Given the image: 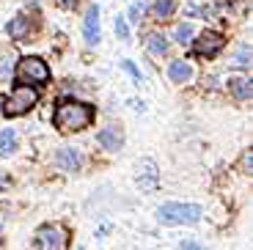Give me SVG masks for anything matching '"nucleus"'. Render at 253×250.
I'll return each mask as SVG.
<instances>
[{"label":"nucleus","mask_w":253,"mask_h":250,"mask_svg":"<svg viewBox=\"0 0 253 250\" xmlns=\"http://www.w3.org/2000/svg\"><path fill=\"white\" fill-rule=\"evenodd\" d=\"M91 121H94L91 105L75 102V99L61 102V105L55 107V113H52V124H55L58 129H63V132H80V129H85Z\"/></svg>","instance_id":"nucleus-1"},{"label":"nucleus","mask_w":253,"mask_h":250,"mask_svg":"<svg viewBox=\"0 0 253 250\" xmlns=\"http://www.w3.org/2000/svg\"><path fill=\"white\" fill-rule=\"evenodd\" d=\"M204 214L201 207L196 204H163L157 209V220L163 225H193Z\"/></svg>","instance_id":"nucleus-2"},{"label":"nucleus","mask_w":253,"mask_h":250,"mask_svg":"<svg viewBox=\"0 0 253 250\" xmlns=\"http://www.w3.org/2000/svg\"><path fill=\"white\" fill-rule=\"evenodd\" d=\"M36 102H39L36 88L19 85V88H14L11 94L6 96V102H3V113H6L8 119H14V116H22V113H28L33 105H36Z\"/></svg>","instance_id":"nucleus-3"},{"label":"nucleus","mask_w":253,"mask_h":250,"mask_svg":"<svg viewBox=\"0 0 253 250\" xmlns=\"http://www.w3.org/2000/svg\"><path fill=\"white\" fill-rule=\"evenodd\" d=\"M17 80L28 83V85H44L50 80V69H47V63L42 58H25L17 66Z\"/></svg>","instance_id":"nucleus-4"},{"label":"nucleus","mask_w":253,"mask_h":250,"mask_svg":"<svg viewBox=\"0 0 253 250\" xmlns=\"http://www.w3.org/2000/svg\"><path fill=\"white\" fill-rule=\"evenodd\" d=\"M36 245L42 250H66V245H69V231H66L63 225H44V228H39V234H36Z\"/></svg>","instance_id":"nucleus-5"},{"label":"nucleus","mask_w":253,"mask_h":250,"mask_svg":"<svg viewBox=\"0 0 253 250\" xmlns=\"http://www.w3.org/2000/svg\"><path fill=\"white\" fill-rule=\"evenodd\" d=\"M223 44H226V39H223L220 33L204 31L201 36L196 39V52H198V55H204V58H215L217 52L223 50Z\"/></svg>","instance_id":"nucleus-6"},{"label":"nucleus","mask_w":253,"mask_h":250,"mask_svg":"<svg viewBox=\"0 0 253 250\" xmlns=\"http://www.w3.org/2000/svg\"><path fill=\"white\" fill-rule=\"evenodd\" d=\"M96 140H99L102 149H108V151H119L121 146H124V132H121V126L108 124V126H102V129H99Z\"/></svg>","instance_id":"nucleus-7"},{"label":"nucleus","mask_w":253,"mask_h":250,"mask_svg":"<svg viewBox=\"0 0 253 250\" xmlns=\"http://www.w3.org/2000/svg\"><path fill=\"white\" fill-rule=\"evenodd\" d=\"M55 165H58L61 170H69V173H75V170H80L83 157H80V151H77V149H72V146H63V149L55 154Z\"/></svg>","instance_id":"nucleus-8"},{"label":"nucleus","mask_w":253,"mask_h":250,"mask_svg":"<svg viewBox=\"0 0 253 250\" xmlns=\"http://www.w3.org/2000/svg\"><path fill=\"white\" fill-rule=\"evenodd\" d=\"M138 187L146 190V193H152L154 187H157V163L154 160H143V163L138 165Z\"/></svg>","instance_id":"nucleus-9"},{"label":"nucleus","mask_w":253,"mask_h":250,"mask_svg":"<svg viewBox=\"0 0 253 250\" xmlns=\"http://www.w3.org/2000/svg\"><path fill=\"white\" fill-rule=\"evenodd\" d=\"M83 36H85V44H96V42H99V6H91L88 11H85Z\"/></svg>","instance_id":"nucleus-10"},{"label":"nucleus","mask_w":253,"mask_h":250,"mask_svg":"<svg viewBox=\"0 0 253 250\" xmlns=\"http://www.w3.org/2000/svg\"><path fill=\"white\" fill-rule=\"evenodd\" d=\"M168 77H171L173 83H190L193 69H190V63H184V61H171V66H168Z\"/></svg>","instance_id":"nucleus-11"},{"label":"nucleus","mask_w":253,"mask_h":250,"mask_svg":"<svg viewBox=\"0 0 253 250\" xmlns=\"http://www.w3.org/2000/svg\"><path fill=\"white\" fill-rule=\"evenodd\" d=\"M228 91H231L234 99H248V96H251V83H248L245 77H231V80H228Z\"/></svg>","instance_id":"nucleus-12"},{"label":"nucleus","mask_w":253,"mask_h":250,"mask_svg":"<svg viewBox=\"0 0 253 250\" xmlns=\"http://www.w3.org/2000/svg\"><path fill=\"white\" fill-rule=\"evenodd\" d=\"M28 31H31V19L28 17H17V19L8 22V36L11 39H22Z\"/></svg>","instance_id":"nucleus-13"},{"label":"nucleus","mask_w":253,"mask_h":250,"mask_svg":"<svg viewBox=\"0 0 253 250\" xmlns=\"http://www.w3.org/2000/svg\"><path fill=\"white\" fill-rule=\"evenodd\" d=\"M146 47H149L152 55H165L168 52V42H165L163 33H152V36L146 39Z\"/></svg>","instance_id":"nucleus-14"},{"label":"nucleus","mask_w":253,"mask_h":250,"mask_svg":"<svg viewBox=\"0 0 253 250\" xmlns=\"http://www.w3.org/2000/svg\"><path fill=\"white\" fill-rule=\"evenodd\" d=\"M14 146H17V132H14V129H3V132H0V154L8 157L14 151Z\"/></svg>","instance_id":"nucleus-15"},{"label":"nucleus","mask_w":253,"mask_h":250,"mask_svg":"<svg viewBox=\"0 0 253 250\" xmlns=\"http://www.w3.org/2000/svg\"><path fill=\"white\" fill-rule=\"evenodd\" d=\"M173 8H176L173 0H157V3H154V17H157V19H168L173 14Z\"/></svg>","instance_id":"nucleus-16"},{"label":"nucleus","mask_w":253,"mask_h":250,"mask_svg":"<svg viewBox=\"0 0 253 250\" xmlns=\"http://www.w3.org/2000/svg\"><path fill=\"white\" fill-rule=\"evenodd\" d=\"M193 25H190V22H182V25H176V31H173V39H176L179 44H190L193 42Z\"/></svg>","instance_id":"nucleus-17"},{"label":"nucleus","mask_w":253,"mask_h":250,"mask_svg":"<svg viewBox=\"0 0 253 250\" xmlns=\"http://www.w3.org/2000/svg\"><path fill=\"white\" fill-rule=\"evenodd\" d=\"M11 75H14V55H3L0 58V80L3 83L11 80Z\"/></svg>","instance_id":"nucleus-18"},{"label":"nucleus","mask_w":253,"mask_h":250,"mask_svg":"<svg viewBox=\"0 0 253 250\" xmlns=\"http://www.w3.org/2000/svg\"><path fill=\"white\" fill-rule=\"evenodd\" d=\"M143 11H146V3L140 0V3H132V6H129V11H126V17L132 19V22H140V17H143Z\"/></svg>","instance_id":"nucleus-19"},{"label":"nucleus","mask_w":253,"mask_h":250,"mask_svg":"<svg viewBox=\"0 0 253 250\" xmlns=\"http://www.w3.org/2000/svg\"><path fill=\"white\" fill-rule=\"evenodd\" d=\"M234 66H248V63H251V50H248V47H240V52H237L234 55Z\"/></svg>","instance_id":"nucleus-20"},{"label":"nucleus","mask_w":253,"mask_h":250,"mask_svg":"<svg viewBox=\"0 0 253 250\" xmlns=\"http://www.w3.org/2000/svg\"><path fill=\"white\" fill-rule=\"evenodd\" d=\"M116 33H119V39H129V25L124 17H116Z\"/></svg>","instance_id":"nucleus-21"},{"label":"nucleus","mask_w":253,"mask_h":250,"mask_svg":"<svg viewBox=\"0 0 253 250\" xmlns=\"http://www.w3.org/2000/svg\"><path fill=\"white\" fill-rule=\"evenodd\" d=\"M121 69H126V72H129V75H132V77H135V80H138V83H140V72H138V69H135V63H132V61H121Z\"/></svg>","instance_id":"nucleus-22"},{"label":"nucleus","mask_w":253,"mask_h":250,"mask_svg":"<svg viewBox=\"0 0 253 250\" xmlns=\"http://www.w3.org/2000/svg\"><path fill=\"white\" fill-rule=\"evenodd\" d=\"M129 105H132V110H140V113L146 110V102H138V99H132V102H129Z\"/></svg>","instance_id":"nucleus-23"},{"label":"nucleus","mask_w":253,"mask_h":250,"mask_svg":"<svg viewBox=\"0 0 253 250\" xmlns=\"http://www.w3.org/2000/svg\"><path fill=\"white\" fill-rule=\"evenodd\" d=\"M75 3H77V0H58V6H63V8H72Z\"/></svg>","instance_id":"nucleus-24"},{"label":"nucleus","mask_w":253,"mask_h":250,"mask_svg":"<svg viewBox=\"0 0 253 250\" xmlns=\"http://www.w3.org/2000/svg\"><path fill=\"white\" fill-rule=\"evenodd\" d=\"M182 250H201V248H198L196 242H184V245H182Z\"/></svg>","instance_id":"nucleus-25"},{"label":"nucleus","mask_w":253,"mask_h":250,"mask_svg":"<svg viewBox=\"0 0 253 250\" xmlns=\"http://www.w3.org/2000/svg\"><path fill=\"white\" fill-rule=\"evenodd\" d=\"M8 187V176H0V190H6Z\"/></svg>","instance_id":"nucleus-26"},{"label":"nucleus","mask_w":253,"mask_h":250,"mask_svg":"<svg viewBox=\"0 0 253 250\" xmlns=\"http://www.w3.org/2000/svg\"><path fill=\"white\" fill-rule=\"evenodd\" d=\"M0 250H3V239H0Z\"/></svg>","instance_id":"nucleus-27"}]
</instances>
